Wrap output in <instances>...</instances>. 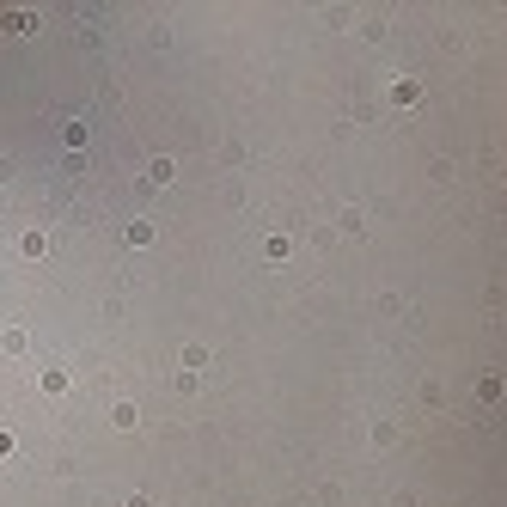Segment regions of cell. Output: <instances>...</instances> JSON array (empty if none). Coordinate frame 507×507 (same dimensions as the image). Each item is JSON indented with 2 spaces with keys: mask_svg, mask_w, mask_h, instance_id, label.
Segmentation results:
<instances>
[{
  "mask_svg": "<svg viewBox=\"0 0 507 507\" xmlns=\"http://www.w3.org/2000/svg\"><path fill=\"white\" fill-rule=\"evenodd\" d=\"M123 507H153V501H147V495H129V501Z\"/></svg>",
  "mask_w": 507,
  "mask_h": 507,
  "instance_id": "obj_7",
  "label": "cell"
},
{
  "mask_svg": "<svg viewBox=\"0 0 507 507\" xmlns=\"http://www.w3.org/2000/svg\"><path fill=\"white\" fill-rule=\"evenodd\" d=\"M18 251H25V257H43L49 239H43V232H25V239H18Z\"/></svg>",
  "mask_w": 507,
  "mask_h": 507,
  "instance_id": "obj_3",
  "label": "cell"
},
{
  "mask_svg": "<svg viewBox=\"0 0 507 507\" xmlns=\"http://www.w3.org/2000/svg\"><path fill=\"white\" fill-rule=\"evenodd\" d=\"M129 245H153V227L147 220H129Z\"/></svg>",
  "mask_w": 507,
  "mask_h": 507,
  "instance_id": "obj_4",
  "label": "cell"
},
{
  "mask_svg": "<svg viewBox=\"0 0 507 507\" xmlns=\"http://www.w3.org/2000/svg\"><path fill=\"white\" fill-rule=\"evenodd\" d=\"M501 391H507V379H501V373H489V379H483V403H495Z\"/></svg>",
  "mask_w": 507,
  "mask_h": 507,
  "instance_id": "obj_6",
  "label": "cell"
},
{
  "mask_svg": "<svg viewBox=\"0 0 507 507\" xmlns=\"http://www.w3.org/2000/svg\"><path fill=\"white\" fill-rule=\"evenodd\" d=\"M422 98V80H391V104H415Z\"/></svg>",
  "mask_w": 507,
  "mask_h": 507,
  "instance_id": "obj_1",
  "label": "cell"
},
{
  "mask_svg": "<svg viewBox=\"0 0 507 507\" xmlns=\"http://www.w3.org/2000/svg\"><path fill=\"white\" fill-rule=\"evenodd\" d=\"M147 184H153V190L171 184V159H153V165H147Z\"/></svg>",
  "mask_w": 507,
  "mask_h": 507,
  "instance_id": "obj_2",
  "label": "cell"
},
{
  "mask_svg": "<svg viewBox=\"0 0 507 507\" xmlns=\"http://www.w3.org/2000/svg\"><path fill=\"white\" fill-rule=\"evenodd\" d=\"M110 428H135V403H116L110 410Z\"/></svg>",
  "mask_w": 507,
  "mask_h": 507,
  "instance_id": "obj_5",
  "label": "cell"
}]
</instances>
